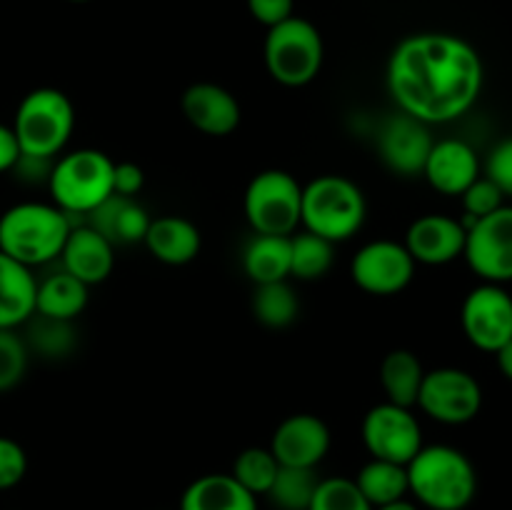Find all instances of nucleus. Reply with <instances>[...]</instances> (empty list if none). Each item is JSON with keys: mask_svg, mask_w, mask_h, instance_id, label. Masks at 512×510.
Masks as SVG:
<instances>
[{"mask_svg": "<svg viewBox=\"0 0 512 510\" xmlns=\"http://www.w3.org/2000/svg\"><path fill=\"white\" fill-rule=\"evenodd\" d=\"M460 198H463V210H465L463 225L465 228H468L473 220L485 218V215L495 213V210L503 208L505 205L503 190H500L498 185L488 178V175H480L473 185H468V190H465Z\"/></svg>", "mask_w": 512, "mask_h": 510, "instance_id": "nucleus-35", "label": "nucleus"}, {"mask_svg": "<svg viewBox=\"0 0 512 510\" xmlns=\"http://www.w3.org/2000/svg\"><path fill=\"white\" fill-rule=\"evenodd\" d=\"M460 325L470 343L483 353H498L512 338V295L505 285L480 283L460 310Z\"/></svg>", "mask_w": 512, "mask_h": 510, "instance_id": "nucleus-12", "label": "nucleus"}, {"mask_svg": "<svg viewBox=\"0 0 512 510\" xmlns=\"http://www.w3.org/2000/svg\"><path fill=\"white\" fill-rule=\"evenodd\" d=\"M335 263V243L310 233L295 230L290 235V278L320 280Z\"/></svg>", "mask_w": 512, "mask_h": 510, "instance_id": "nucleus-30", "label": "nucleus"}, {"mask_svg": "<svg viewBox=\"0 0 512 510\" xmlns=\"http://www.w3.org/2000/svg\"><path fill=\"white\" fill-rule=\"evenodd\" d=\"M465 225L443 213H428L415 218L408 225L403 245L413 255L415 263L423 265H448L463 258L465 250Z\"/></svg>", "mask_w": 512, "mask_h": 510, "instance_id": "nucleus-16", "label": "nucleus"}, {"mask_svg": "<svg viewBox=\"0 0 512 510\" xmlns=\"http://www.w3.org/2000/svg\"><path fill=\"white\" fill-rule=\"evenodd\" d=\"M25 328V345L28 353H35L43 360H63L70 358L78 348V330L75 320H58L48 315L33 313Z\"/></svg>", "mask_w": 512, "mask_h": 510, "instance_id": "nucleus-27", "label": "nucleus"}, {"mask_svg": "<svg viewBox=\"0 0 512 510\" xmlns=\"http://www.w3.org/2000/svg\"><path fill=\"white\" fill-rule=\"evenodd\" d=\"M500 190L505 198H512V138L500 140L485 160V173Z\"/></svg>", "mask_w": 512, "mask_h": 510, "instance_id": "nucleus-37", "label": "nucleus"}, {"mask_svg": "<svg viewBox=\"0 0 512 510\" xmlns=\"http://www.w3.org/2000/svg\"><path fill=\"white\" fill-rule=\"evenodd\" d=\"M28 345L18 330H0V393L13 390L28 370Z\"/></svg>", "mask_w": 512, "mask_h": 510, "instance_id": "nucleus-34", "label": "nucleus"}, {"mask_svg": "<svg viewBox=\"0 0 512 510\" xmlns=\"http://www.w3.org/2000/svg\"><path fill=\"white\" fill-rule=\"evenodd\" d=\"M415 408L443 425H465L483 408V388L463 368L425 370Z\"/></svg>", "mask_w": 512, "mask_h": 510, "instance_id": "nucleus-9", "label": "nucleus"}, {"mask_svg": "<svg viewBox=\"0 0 512 510\" xmlns=\"http://www.w3.org/2000/svg\"><path fill=\"white\" fill-rule=\"evenodd\" d=\"M143 245L160 263L188 265L198 258L203 248V235L198 225L183 215H160L150 220Z\"/></svg>", "mask_w": 512, "mask_h": 510, "instance_id": "nucleus-20", "label": "nucleus"}, {"mask_svg": "<svg viewBox=\"0 0 512 510\" xmlns=\"http://www.w3.org/2000/svg\"><path fill=\"white\" fill-rule=\"evenodd\" d=\"M495 360H498L500 373H503L508 380H512V338L498 350V353H495Z\"/></svg>", "mask_w": 512, "mask_h": 510, "instance_id": "nucleus-41", "label": "nucleus"}, {"mask_svg": "<svg viewBox=\"0 0 512 510\" xmlns=\"http://www.w3.org/2000/svg\"><path fill=\"white\" fill-rule=\"evenodd\" d=\"M20 160V148L10 125L0 123V175L10 173Z\"/></svg>", "mask_w": 512, "mask_h": 510, "instance_id": "nucleus-40", "label": "nucleus"}, {"mask_svg": "<svg viewBox=\"0 0 512 510\" xmlns=\"http://www.w3.org/2000/svg\"><path fill=\"white\" fill-rule=\"evenodd\" d=\"M483 80L478 50L450 33H418L400 40L385 70L398 110L428 125L463 118L478 103Z\"/></svg>", "mask_w": 512, "mask_h": 510, "instance_id": "nucleus-1", "label": "nucleus"}, {"mask_svg": "<svg viewBox=\"0 0 512 510\" xmlns=\"http://www.w3.org/2000/svg\"><path fill=\"white\" fill-rule=\"evenodd\" d=\"M375 143H378V153L385 168L403 178H415V175H423L425 160H428L435 140L428 123L398 110L380 123Z\"/></svg>", "mask_w": 512, "mask_h": 510, "instance_id": "nucleus-14", "label": "nucleus"}, {"mask_svg": "<svg viewBox=\"0 0 512 510\" xmlns=\"http://www.w3.org/2000/svg\"><path fill=\"white\" fill-rule=\"evenodd\" d=\"M10 128L20 155L55 160L73 135L75 105L63 90L35 88L18 103Z\"/></svg>", "mask_w": 512, "mask_h": 510, "instance_id": "nucleus-6", "label": "nucleus"}, {"mask_svg": "<svg viewBox=\"0 0 512 510\" xmlns=\"http://www.w3.org/2000/svg\"><path fill=\"white\" fill-rule=\"evenodd\" d=\"M150 220L153 218L138 200L113 193L85 218V223L93 225L103 238H108L118 248V245L143 243Z\"/></svg>", "mask_w": 512, "mask_h": 510, "instance_id": "nucleus-22", "label": "nucleus"}, {"mask_svg": "<svg viewBox=\"0 0 512 510\" xmlns=\"http://www.w3.org/2000/svg\"><path fill=\"white\" fill-rule=\"evenodd\" d=\"M308 510H373L353 478H323Z\"/></svg>", "mask_w": 512, "mask_h": 510, "instance_id": "nucleus-33", "label": "nucleus"}, {"mask_svg": "<svg viewBox=\"0 0 512 510\" xmlns=\"http://www.w3.org/2000/svg\"><path fill=\"white\" fill-rule=\"evenodd\" d=\"M70 228L73 218L55 203H15L0 215V253L28 268H40L60 258Z\"/></svg>", "mask_w": 512, "mask_h": 510, "instance_id": "nucleus-3", "label": "nucleus"}, {"mask_svg": "<svg viewBox=\"0 0 512 510\" xmlns=\"http://www.w3.org/2000/svg\"><path fill=\"white\" fill-rule=\"evenodd\" d=\"M38 278L33 268L0 253V330L23 328L35 313Z\"/></svg>", "mask_w": 512, "mask_h": 510, "instance_id": "nucleus-21", "label": "nucleus"}, {"mask_svg": "<svg viewBox=\"0 0 512 510\" xmlns=\"http://www.w3.org/2000/svg\"><path fill=\"white\" fill-rule=\"evenodd\" d=\"M318 468H293L280 465L273 485L268 488L265 498L270 500L273 510H308L320 485Z\"/></svg>", "mask_w": 512, "mask_h": 510, "instance_id": "nucleus-31", "label": "nucleus"}, {"mask_svg": "<svg viewBox=\"0 0 512 510\" xmlns=\"http://www.w3.org/2000/svg\"><path fill=\"white\" fill-rule=\"evenodd\" d=\"M185 120L203 135L225 138L240 125V103L228 88L215 83H195L180 98Z\"/></svg>", "mask_w": 512, "mask_h": 510, "instance_id": "nucleus-18", "label": "nucleus"}, {"mask_svg": "<svg viewBox=\"0 0 512 510\" xmlns=\"http://www.w3.org/2000/svg\"><path fill=\"white\" fill-rule=\"evenodd\" d=\"M353 480L373 508L403 500L410 493L408 468L390 460L370 458Z\"/></svg>", "mask_w": 512, "mask_h": 510, "instance_id": "nucleus-28", "label": "nucleus"}, {"mask_svg": "<svg viewBox=\"0 0 512 510\" xmlns=\"http://www.w3.org/2000/svg\"><path fill=\"white\" fill-rule=\"evenodd\" d=\"M115 160L95 148H78L53 160L48 190L53 203L73 218L85 220L113 190Z\"/></svg>", "mask_w": 512, "mask_h": 510, "instance_id": "nucleus-4", "label": "nucleus"}, {"mask_svg": "<svg viewBox=\"0 0 512 510\" xmlns=\"http://www.w3.org/2000/svg\"><path fill=\"white\" fill-rule=\"evenodd\" d=\"M415 260L403 243L370 240L355 253L350 263L353 283L370 295H398L413 283Z\"/></svg>", "mask_w": 512, "mask_h": 510, "instance_id": "nucleus-13", "label": "nucleus"}, {"mask_svg": "<svg viewBox=\"0 0 512 510\" xmlns=\"http://www.w3.org/2000/svg\"><path fill=\"white\" fill-rule=\"evenodd\" d=\"M60 268L75 275L85 285H100L110 278L115 268V245L98 233L93 225L78 220L65 238L60 253Z\"/></svg>", "mask_w": 512, "mask_h": 510, "instance_id": "nucleus-17", "label": "nucleus"}, {"mask_svg": "<svg viewBox=\"0 0 512 510\" xmlns=\"http://www.w3.org/2000/svg\"><path fill=\"white\" fill-rule=\"evenodd\" d=\"M70 3H88V0H70Z\"/></svg>", "mask_w": 512, "mask_h": 510, "instance_id": "nucleus-43", "label": "nucleus"}, {"mask_svg": "<svg viewBox=\"0 0 512 510\" xmlns=\"http://www.w3.org/2000/svg\"><path fill=\"white\" fill-rule=\"evenodd\" d=\"M250 308L260 325L270 330H283L298 320L300 300L290 280H275V283L255 285Z\"/></svg>", "mask_w": 512, "mask_h": 510, "instance_id": "nucleus-29", "label": "nucleus"}, {"mask_svg": "<svg viewBox=\"0 0 512 510\" xmlns=\"http://www.w3.org/2000/svg\"><path fill=\"white\" fill-rule=\"evenodd\" d=\"M480 175L478 153L458 138L435 140L423 168V178L430 188L443 195H463Z\"/></svg>", "mask_w": 512, "mask_h": 510, "instance_id": "nucleus-19", "label": "nucleus"}, {"mask_svg": "<svg viewBox=\"0 0 512 510\" xmlns=\"http://www.w3.org/2000/svg\"><path fill=\"white\" fill-rule=\"evenodd\" d=\"M270 450L280 465L293 468H318L330 450V428L313 413L288 415L275 428Z\"/></svg>", "mask_w": 512, "mask_h": 510, "instance_id": "nucleus-15", "label": "nucleus"}, {"mask_svg": "<svg viewBox=\"0 0 512 510\" xmlns=\"http://www.w3.org/2000/svg\"><path fill=\"white\" fill-rule=\"evenodd\" d=\"M363 443L370 458L408 465L423 448V428L413 408L395 403H378L363 418Z\"/></svg>", "mask_w": 512, "mask_h": 510, "instance_id": "nucleus-11", "label": "nucleus"}, {"mask_svg": "<svg viewBox=\"0 0 512 510\" xmlns=\"http://www.w3.org/2000/svg\"><path fill=\"white\" fill-rule=\"evenodd\" d=\"M88 290V285L75 275L65 273L63 268L55 270L48 278L38 280L35 313L58 320H75L88 308Z\"/></svg>", "mask_w": 512, "mask_h": 510, "instance_id": "nucleus-24", "label": "nucleus"}, {"mask_svg": "<svg viewBox=\"0 0 512 510\" xmlns=\"http://www.w3.org/2000/svg\"><path fill=\"white\" fill-rule=\"evenodd\" d=\"M293 5L295 0H248L250 15L265 28H273V25L293 18Z\"/></svg>", "mask_w": 512, "mask_h": 510, "instance_id": "nucleus-38", "label": "nucleus"}, {"mask_svg": "<svg viewBox=\"0 0 512 510\" xmlns=\"http://www.w3.org/2000/svg\"><path fill=\"white\" fill-rule=\"evenodd\" d=\"M373 510H420L418 505L410 503V500H395V503H388V505H378V508Z\"/></svg>", "mask_w": 512, "mask_h": 510, "instance_id": "nucleus-42", "label": "nucleus"}, {"mask_svg": "<svg viewBox=\"0 0 512 510\" xmlns=\"http://www.w3.org/2000/svg\"><path fill=\"white\" fill-rule=\"evenodd\" d=\"M28 473V455L18 440L0 435V490H10Z\"/></svg>", "mask_w": 512, "mask_h": 510, "instance_id": "nucleus-36", "label": "nucleus"}, {"mask_svg": "<svg viewBox=\"0 0 512 510\" xmlns=\"http://www.w3.org/2000/svg\"><path fill=\"white\" fill-rule=\"evenodd\" d=\"M278 468L280 463L275 460L273 450L270 448H245L240 450L238 458H235L230 475H233L248 493H253L255 498H258V495L268 493L275 475H278Z\"/></svg>", "mask_w": 512, "mask_h": 510, "instance_id": "nucleus-32", "label": "nucleus"}, {"mask_svg": "<svg viewBox=\"0 0 512 510\" xmlns=\"http://www.w3.org/2000/svg\"><path fill=\"white\" fill-rule=\"evenodd\" d=\"M180 510H258V498L230 473H208L185 488Z\"/></svg>", "mask_w": 512, "mask_h": 510, "instance_id": "nucleus-23", "label": "nucleus"}, {"mask_svg": "<svg viewBox=\"0 0 512 510\" xmlns=\"http://www.w3.org/2000/svg\"><path fill=\"white\" fill-rule=\"evenodd\" d=\"M325 45L320 30L310 20L293 18L268 28L263 60L270 78L285 88H303L318 78L323 68Z\"/></svg>", "mask_w": 512, "mask_h": 510, "instance_id": "nucleus-7", "label": "nucleus"}, {"mask_svg": "<svg viewBox=\"0 0 512 510\" xmlns=\"http://www.w3.org/2000/svg\"><path fill=\"white\" fill-rule=\"evenodd\" d=\"M143 185H145V173L138 163H130V160H120V163H115V170H113L115 193L135 198V195L143 190Z\"/></svg>", "mask_w": 512, "mask_h": 510, "instance_id": "nucleus-39", "label": "nucleus"}, {"mask_svg": "<svg viewBox=\"0 0 512 510\" xmlns=\"http://www.w3.org/2000/svg\"><path fill=\"white\" fill-rule=\"evenodd\" d=\"M243 270L253 285L290 280V235L255 233L243 250Z\"/></svg>", "mask_w": 512, "mask_h": 510, "instance_id": "nucleus-26", "label": "nucleus"}, {"mask_svg": "<svg viewBox=\"0 0 512 510\" xmlns=\"http://www.w3.org/2000/svg\"><path fill=\"white\" fill-rule=\"evenodd\" d=\"M303 185L288 170L270 168L255 175L243 195V213L253 233L293 235L300 228Z\"/></svg>", "mask_w": 512, "mask_h": 510, "instance_id": "nucleus-8", "label": "nucleus"}, {"mask_svg": "<svg viewBox=\"0 0 512 510\" xmlns=\"http://www.w3.org/2000/svg\"><path fill=\"white\" fill-rule=\"evenodd\" d=\"M465 233L463 258L483 283L505 285L512 280V205L473 220Z\"/></svg>", "mask_w": 512, "mask_h": 510, "instance_id": "nucleus-10", "label": "nucleus"}, {"mask_svg": "<svg viewBox=\"0 0 512 510\" xmlns=\"http://www.w3.org/2000/svg\"><path fill=\"white\" fill-rule=\"evenodd\" d=\"M368 203L358 183L345 175H318L303 185L300 225L330 243L350 240L365 223Z\"/></svg>", "mask_w": 512, "mask_h": 510, "instance_id": "nucleus-5", "label": "nucleus"}, {"mask_svg": "<svg viewBox=\"0 0 512 510\" xmlns=\"http://www.w3.org/2000/svg\"><path fill=\"white\" fill-rule=\"evenodd\" d=\"M425 368L413 350L395 348L380 363V385L388 403L400 408H415L418 405L420 385H423Z\"/></svg>", "mask_w": 512, "mask_h": 510, "instance_id": "nucleus-25", "label": "nucleus"}, {"mask_svg": "<svg viewBox=\"0 0 512 510\" xmlns=\"http://www.w3.org/2000/svg\"><path fill=\"white\" fill-rule=\"evenodd\" d=\"M405 468L410 493L430 510H465L478 493L475 465L453 445H423Z\"/></svg>", "mask_w": 512, "mask_h": 510, "instance_id": "nucleus-2", "label": "nucleus"}]
</instances>
